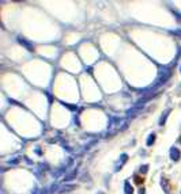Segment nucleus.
<instances>
[{"mask_svg":"<svg viewBox=\"0 0 181 194\" xmlns=\"http://www.w3.org/2000/svg\"><path fill=\"white\" fill-rule=\"evenodd\" d=\"M127 126H128V121L125 118H110L106 136H113L114 133H117L119 130H125Z\"/></svg>","mask_w":181,"mask_h":194,"instance_id":"nucleus-1","label":"nucleus"},{"mask_svg":"<svg viewBox=\"0 0 181 194\" xmlns=\"http://www.w3.org/2000/svg\"><path fill=\"white\" fill-rule=\"evenodd\" d=\"M172 76V69L170 68H167V66H163V68H161L159 71V75H158V79L154 82V84L150 87V88H147L146 91H154V90H157L158 87L163 86L169 79H170Z\"/></svg>","mask_w":181,"mask_h":194,"instance_id":"nucleus-2","label":"nucleus"},{"mask_svg":"<svg viewBox=\"0 0 181 194\" xmlns=\"http://www.w3.org/2000/svg\"><path fill=\"white\" fill-rule=\"evenodd\" d=\"M127 160H128V155H127V153H123V155L120 156L119 162H117V164H116V167H114V171L119 173V170H121V167L127 163Z\"/></svg>","mask_w":181,"mask_h":194,"instance_id":"nucleus-3","label":"nucleus"},{"mask_svg":"<svg viewBox=\"0 0 181 194\" xmlns=\"http://www.w3.org/2000/svg\"><path fill=\"white\" fill-rule=\"evenodd\" d=\"M161 185H162V187L165 189V193L166 194H172V186H170V183H169L167 178L162 177V179H161Z\"/></svg>","mask_w":181,"mask_h":194,"instance_id":"nucleus-4","label":"nucleus"},{"mask_svg":"<svg viewBox=\"0 0 181 194\" xmlns=\"http://www.w3.org/2000/svg\"><path fill=\"white\" fill-rule=\"evenodd\" d=\"M180 158H181V153H180V151L177 148H172L170 149V159L173 160V162H178L180 160Z\"/></svg>","mask_w":181,"mask_h":194,"instance_id":"nucleus-5","label":"nucleus"},{"mask_svg":"<svg viewBox=\"0 0 181 194\" xmlns=\"http://www.w3.org/2000/svg\"><path fill=\"white\" fill-rule=\"evenodd\" d=\"M75 189V186H67V185H63V186H59L56 193L57 194H61V193H67V191H71V190Z\"/></svg>","mask_w":181,"mask_h":194,"instance_id":"nucleus-6","label":"nucleus"},{"mask_svg":"<svg viewBox=\"0 0 181 194\" xmlns=\"http://www.w3.org/2000/svg\"><path fill=\"white\" fill-rule=\"evenodd\" d=\"M170 111H172L170 109H166L165 113H163V114L161 115V119H159V125H161V126H162V125H163V124L166 122V119H167V115L170 114Z\"/></svg>","mask_w":181,"mask_h":194,"instance_id":"nucleus-7","label":"nucleus"},{"mask_svg":"<svg viewBox=\"0 0 181 194\" xmlns=\"http://www.w3.org/2000/svg\"><path fill=\"white\" fill-rule=\"evenodd\" d=\"M124 193L125 194H134V187L131 186L128 181H125L124 182Z\"/></svg>","mask_w":181,"mask_h":194,"instance_id":"nucleus-8","label":"nucleus"},{"mask_svg":"<svg viewBox=\"0 0 181 194\" xmlns=\"http://www.w3.org/2000/svg\"><path fill=\"white\" fill-rule=\"evenodd\" d=\"M154 141H155V133H151L150 136H149V138H147V141H146L147 147H151L154 144Z\"/></svg>","mask_w":181,"mask_h":194,"instance_id":"nucleus-9","label":"nucleus"},{"mask_svg":"<svg viewBox=\"0 0 181 194\" xmlns=\"http://www.w3.org/2000/svg\"><path fill=\"white\" fill-rule=\"evenodd\" d=\"M19 42H21L22 45H25L26 48L29 49V50H33V49H34V48H33V46H31V45H29V44H27V41H25L23 38H19Z\"/></svg>","mask_w":181,"mask_h":194,"instance_id":"nucleus-10","label":"nucleus"},{"mask_svg":"<svg viewBox=\"0 0 181 194\" xmlns=\"http://www.w3.org/2000/svg\"><path fill=\"white\" fill-rule=\"evenodd\" d=\"M147 171H149V166H147V164H145V166L140 167V174H146Z\"/></svg>","mask_w":181,"mask_h":194,"instance_id":"nucleus-11","label":"nucleus"},{"mask_svg":"<svg viewBox=\"0 0 181 194\" xmlns=\"http://www.w3.org/2000/svg\"><path fill=\"white\" fill-rule=\"evenodd\" d=\"M173 34H174V36H177V37H181V30H176V31H173Z\"/></svg>","mask_w":181,"mask_h":194,"instance_id":"nucleus-12","label":"nucleus"},{"mask_svg":"<svg viewBox=\"0 0 181 194\" xmlns=\"http://www.w3.org/2000/svg\"><path fill=\"white\" fill-rule=\"evenodd\" d=\"M18 160H19V159H12V160H10V163L16 164V163H18Z\"/></svg>","mask_w":181,"mask_h":194,"instance_id":"nucleus-13","label":"nucleus"},{"mask_svg":"<svg viewBox=\"0 0 181 194\" xmlns=\"http://www.w3.org/2000/svg\"><path fill=\"white\" fill-rule=\"evenodd\" d=\"M36 153H37V155H41V149H40V148H36Z\"/></svg>","mask_w":181,"mask_h":194,"instance_id":"nucleus-14","label":"nucleus"},{"mask_svg":"<svg viewBox=\"0 0 181 194\" xmlns=\"http://www.w3.org/2000/svg\"><path fill=\"white\" fill-rule=\"evenodd\" d=\"M97 194H105V193H102V191H99V193H97Z\"/></svg>","mask_w":181,"mask_h":194,"instance_id":"nucleus-15","label":"nucleus"},{"mask_svg":"<svg viewBox=\"0 0 181 194\" xmlns=\"http://www.w3.org/2000/svg\"><path fill=\"white\" fill-rule=\"evenodd\" d=\"M180 71H181V68H180Z\"/></svg>","mask_w":181,"mask_h":194,"instance_id":"nucleus-16","label":"nucleus"}]
</instances>
